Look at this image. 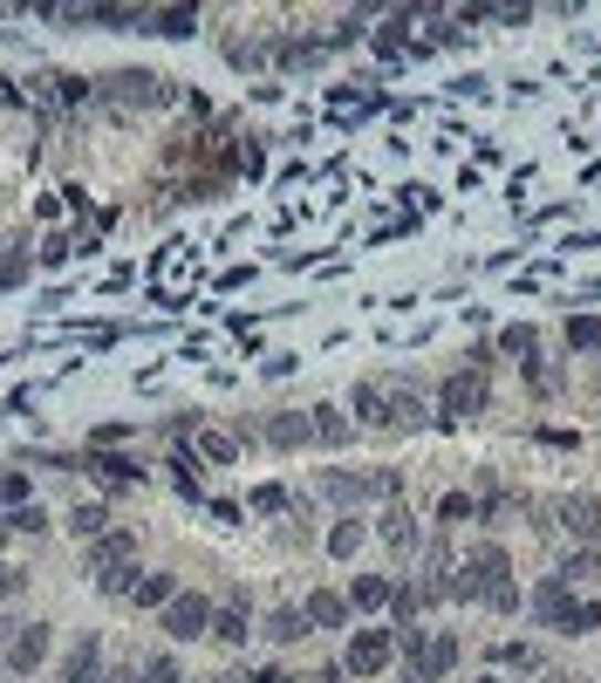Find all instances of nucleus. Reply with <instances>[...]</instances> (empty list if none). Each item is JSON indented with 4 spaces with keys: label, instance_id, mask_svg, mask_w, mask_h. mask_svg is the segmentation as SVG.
<instances>
[{
    "label": "nucleus",
    "instance_id": "nucleus-1",
    "mask_svg": "<svg viewBox=\"0 0 601 683\" xmlns=\"http://www.w3.org/2000/svg\"><path fill=\"white\" fill-rule=\"evenodd\" d=\"M499 588H512V553L499 540H486L465 568H452L445 581H437V594H452V601H493Z\"/></svg>",
    "mask_w": 601,
    "mask_h": 683
},
{
    "label": "nucleus",
    "instance_id": "nucleus-2",
    "mask_svg": "<svg viewBox=\"0 0 601 683\" xmlns=\"http://www.w3.org/2000/svg\"><path fill=\"white\" fill-rule=\"evenodd\" d=\"M83 568L96 575V588H103V594L131 601V588H137V534H124V527L96 534V540H90V553H83Z\"/></svg>",
    "mask_w": 601,
    "mask_h": 683
},
{
    "label": "nucleus",
    "instance_id": "nucleus-3",
    "mask_svg": "<svg viewBox=\"0 0 601 683\" xmlns=\"http://www.w3.org/2000/svg\"><path fill=\"white\" fill-rule=\"evenodd\" d=\"M96 103H110V110H151V103H172V90H165V75H151V69H116V75L96 83Z\"/></svg>",
    "mask_w": 601,
    "mask_h": 683
},
{
    "label": "nucleus",
    "instance_id": "nucleus-4",
    "mask_svg": "<svg viewBox=\"0 0 601 683\" xmlns=\"http://www.w3.org/2000/svg\"><path fill=\"white\" fill-rule=\"evenodd\" d=\"M396 663V629H355L349 635V650H342V670L349 676H376Z\"/></svg>",
    "mask_w": 601,
    "mask_h": 683
},
{
    "label": "nucleus",
    "instance_id": "nucleus-5",
    "mask_svg": "<svg viewBox=\"0 0 601 683\" xmlns=\"http://www.w3.org/2000/svg\"><path fill=\"white\" fill-rule=\"evenodd\" d=\"M165 635L172 642H198V635H213V601L206 594H172V609H165Z\"/></svg>",
    "mask_w": 601,
    "mask_h": 683
},
{
    "label": "nucleus",
    "instance_id": "nucleus-6",
    "mask_svg": "<svg viewBox=\"0 0 601 683\" xmlns=\"http://www.w3.org/2000/svg\"><path fill=\"white\" fill-rule=\"evenodd\" d=\"M560 527H568L581 547H594L601 540V499L594 493H568V499H560Z\"/></svg>",
    "mask_w": 601,
    "mask_h": 683
},
{
    "label": "nucleus",
    "instance_id": "nucleus-7",
    "mask_svg": "<svg viewBox=\"0 0 601 683\" xmlns=\"http://www.w3.org/2000/svg\"><path fill=\"white\" fill-rule=\"evenodd\" d=\"M49 622H28V629H14V642H8V670L14 676H28V670H42V656H49Z\"/></svg>",
    "mask_w": 601,
    "mask_h": 683
},
{
    "label": "nucleus",
    "instance_id": "nucleus-8",
    "mask_svg": "<svg viewBox=\"0 0 601 683\" xmlns=\"http://www.w3.org/2000/svg\"><path fill=\"white\" fill-rule=\"evenodd\" d=\"M486 411V370H458L445 383V417H478Z\"/></svg>",
    "mask_w": 601,
    "mask_h": 683
},
{
    "label": "nucleus",
    "instance_id": "nucleus-9",
    "mask_svg": "<svg viewBox=\"0 0 601 683\" xmlns=\"http://www.w3.org/2000/svg\"><path fill=\"white\" fill-rule=\"evenodd\" d=\"M568 609H574V588L560 581V575H547V581L533 588V615H540L547 629H560V622H568Z\"/></svg>",
    "mask_w": 601,
    "mask_h": 683
},
{
    "label": "nucleus",
    "instance_id": "nucleus-10",
    "mask_svg": "<svg viewBox=\"0 0 601 683\" xmlns=\"http://www.w3.org/2000/svg\"><path fill=\"white\" fill-rule=\"evenodd\" d=\"M355 417H363L370 431H396V417H390V383H355Z\"/></svg>",
    "mask_w": 601,
    "mask_h": 683
},
{
    "label": "nucleus",
    "instance_id": "nucleus-11",
    "mask_svg": "<svg viewBox=\"0 0 601 683\" xmlns=\"http://www.w3.org/2000/svg\"><path fill=\"white\" fill-rule=\"evenodd\" d=\"M301 615H308V629H342V622H349V594L314 588V594L301 601Z\"/></svg>",
    "mask_w": 601,
    "mask_h": 683
},
{
    "label": "nucleus",
    "instance_id": "nucleus-12",
    "mask_svg": "<svg viewBox=\"0 0 601 683\" xmlns=\"http://www.w3.org/2000/svg\"><path fill=\"white\" fill-rule=\"evenodd\" d=\"M308 437H314V431H308V411H280V417H267V445H273V452H301Z\"/></svg>",
    "mask_w": 601,
    "mask_h": 683
},
{
    "label": "nucleus",
    "instance_id": "nucleus-13",
    "mask_svg": "<svg viewBox=\"0 0 601 683\" xmlns=\"http://www.w3.org/2000/svg\"><path fill=\"white\" fill-rule=\"evenodd\" d=\"M390 601H396V581H383V575H355V588H349V609L376 615V609H390Z\"/></svg>",
    "mask_w": 601,
    "mask_h": 683
},
{
    "label": "nucleus",
    "instance_id": "nucleus-14",
    "mask_svg": "<svg viewBox=\"0 0 601 683\" xmlns=\"http://www.w3.org/2000/svg\"><path fill=\"white\" fill-rule=\"evenodd\" d=\"M83 465L103 478V486H137V478H144V465H137V458H116V452H90Z\"/></svg>",
    "mask_w": 601,
    "mask_h": 683
},
{
    "label": "nucleus",
    "instance_id": "nucleus-15",
    "mask_svg": "<svg viewBox=\"0 0 601 683\" xmlns=\"http://www.w3.org/2000/svg\"><path fill=\"white\" fill-rule=\"evenodd\" d=\"M390 417H396V431H417V424H431L424 396H417L411 383H390Z\"/></svg>",
    "mask_w": 601,
    "mask_h": 683
},
{
    "label": "nucleus",
    "instance_id": "nucleus-16",
    "mask_svg": "<svg viewBox=\"0 0 601 683\" xmlns=\"http://www.w3.org/2000/svg\"><path fill=\"white\" fill-rule=\"evenodd\" d=\"M172 594H178V575H137V588H131L137 609H157V615L172 609Z\"/></svg>",
    "mask_w": 601,
    "mask_h": 683
},
{
    "label": "nucleus",
    "instance_id": "nucleus-17",
    "mask_svg": "<svg viewBox=\"0 0 601 683\" xmlns=\"http://www.w3.org/2000/svg\"><path fill=\"white\" fill-rule=\"evenodd\" d=\"M424 670H431V683H445V676L458 670V635H452V629H437V635H431V650H424Z\"/></svg>",
    "mask_w": 601,
    "mask_h": 683
},
{
    "label": "nucleus",
    "instance_id": "nucleus-18",
    "mask_svg": "<svg viewBox=\"0 0 601 683\" xmlns=\"http://www.w3.org/2000/svg\"><path fill=\"white\" fill-rule=\"evenodd\" d=\"M69 534H75V540H96V534H110V506H103V499L69 506Z\"/></svg>",
    "mask_w": 601,
    "mask_h": 683
},
{
    "label": "nucleus",
    "instance_id": "nucleus-19",
    "mask_svg": "<svg viewBox=\"0 0 601 683\" xmlns=\"http://www.w3.org/2000/svg\"><path fill=\"white\" fill-rule=\"evenodd\" d=\"M383 540H390L396 553H417V547H424V527H417L411 513H383Z\"/></svg>",
    "mask_w": 601,
    "mask_h": 683
},
{
    "label": "nucleus",
    "instance_id": "nucleus-20",
    "mask_svg": "<svg viewBox=\"0 0 601 683\" xmlns=\"http://www.w3.org/2000/svg\"><path fill=\"white\" fill-rule=\"evenodd\" d=\"M308 431L322 437V445H349V417H342L335 404H314V411H308Z\"/></svg>",
    "mask_w": 601,
    "mask_h": 683
},
{
    "label": "nucleus",
    "instance_id": "nucleus-21",
    "mask_svg": "<svg viewBox=\"0 0 601 683\" xmlns=\"http://www.w3.org/2000/svg\"><path fill=\"white\" fill-rule=\"evenodd\" d=\"M213 635H219V642H232V650H239V642L253 635V629H247V609H239V601H226V609H213Z\"/></svg>",
    "mask_w": 601,
    "mask_h": 683
},
{
    "label": "nucleus",
    "instance_id": "nucleus-22",
    "mask_svg": "<svg viewBox=\"0 0 601 683\" xmlns=\"http://www.w3.org/2000/svg\"><path fill=\"white\" fill-rule=\"evenodd\" d=\"M301 635H314L301 609H273V615H267V642H301Z\"/></svg>",
    "mask_w": 601,
    "mask_h": 683
},
{
    "label": "nucleus",
    "instance_id": "nucleus-23",
    "mask_svg": "<svg viewBox=\"0 0 601 683\" xmlns=\"http://www.w3.org/2000/svg\"><path fill=\"white\" fill-rule=\"evenodd\" d=\"M594 568H601V547H574V553H568V560H560V568H553V575H560V581H568V588H574V581H594Z\"/></svg>",
    "mask_w": 601,
    "mask_h": 683
},
{
    "label": "nucleus",
    "instance_id": "nucleus-24",
    "mask_svg": "<svg viewBox=\"0 0 601 683\" xmlns=\"http://www.w3.org/2000/svg\"><path fill=\"white\" fill-rule=\"evenodd\" d=\"M499 349H506V355H519V363H527V370H533V349H540V335L527 329V321H512V329L499 335Z\"/></svg>",
    "mask_w": 601,
    "mask_h": 683
},
{
    "label": "nucleus",
    "instance_id": "nucleus-25",
    "mask_svg": "<svg viewBox=\"0 0 601 683\" xmlns=\"http://www.w3.org/2000/svg\"><path fill=\"white\" fill-rule=\"evenodd\" d=\"M601 629V601H574L568 622H560V635H594Z\"/></svg>",
    "mask_w": 601,
    "mask_h": 683
},
{
    "label": "nucleus",
    "instance_id": "nucleus-26",
    "mask_svg": "<svg viewBox=\"0 0 601 683\" xmlns=\"http://www.w3.org/2000/svg\"><path fill=\"white\" fill-rule=\"evenodd\" d=\"M322 493L349 506V499H370V478H349V472H329V478H322Z\"/></svg>",
    "mask_w": 601,
    "mask_h": 683
},
{
    "label": "nucleus",
    "instance_id": "nucleus-27",
    "mask_svg": "<svg viewBox=\"0 0 601 683\" xmlns=\"http://www.w3.org/2000/svg\"><path fill=\"white\" fill-rule=\"evenodd\" d=\"M198 458H213V465H232V458H239V445H232L226 431H198Z\"/></svg>",
    "mask_w": 601,
    "mask_h": 683
},
{
    "label": "nucleus",
    "instance_id": "nucleus-28",
    "mask_svg": "<svg viewBox=\"0 0 601 683\" xmlns=\"http://www.w3.org/2000/svg\"><path fill=\"white\" fill-rule=\"evenodd\" d=\"M0 519H8V534H42V527H49V513L34 506V499H28V506H14V513H0Z\"/></svg>",
    "mask_w": 601,
    "mask_h": 683
},
{
    "label": "nucleus",
    "instance_id": "nucleus-29",
    "mask_svg": "<svg viewBox=\"0 0 601 683\" xmlns=\"http://www.w3.org/2000/svg\"><path fill=\"white\" fill-rule=\"evenodd\" d=\"M157 34H191L198 28V8H165V14H151Z\"/></svg>",
    "mask_w": 601,
    "mask_h": 683
},
{
    "label": "nucleus",
    "instance_id": "nucleus-30",
    "mask_svg": "<svg viewBox=\"0 0 601 683\" xmlns=\"http://www.w3.org/2000/svg\"><path fill=\"white\" fill-rule=\"evenodd\" d=\"M137 683H185V670H178V656H151L137 670Z\"/></svg>",
    "mask_w": 601,
    "mask_h": 683
},
{
    "label": "nucleus",
    "instance_id": "nucleus-31",
    "mask_svg": "<svg viewBox=\"0 0 601 683\" xmlns=\"http://www.w3.org/2000/svg\"><path fill=\"white\" fill-rule=\"evenodd\" d=\"M355 547H363V519H342V527L329 534V553H342V560H349Z\"/></svg>",
    "mask_w": 601,
    "mask_h": 683
},
{
    "label": "nucleus",
    "instance_id": "nucleus-32",
    "mask_svg": "<svg viewBox=\"0 0 601 683\" xmlns=\"http://www.w3.org/2000/svg\"><path fill=\"white\" fill-rule=\"evenodd\" d=\"M437 519H445V527H465V519H478V506H472L465 493H445V506H437Z\"/></svg>",
    "mask_w": 601,
    "mask_h": 683
},
{
    "label": "nucleus",
    "instance_id": "nucleus-33",
    "mask_svg": "<svg viewBox=\"0 0 601 683\" xmlns=\"http://www.w3.org/2000/svg\"><path fill=\"white\" fill-rule=\"evenodd\" d=\"M253 513H288L294 499H288V486H253V499H247Z\"/></svg>",
    "mask_w": 601,
    "mask_h": 683
},
{
    "label": "nucleus",
    "instance_id": "nucleus-34",
    "mask_svg": "<svg viewBox=\"0 0 601 683\" xmlns=\"http://www.w3.org/2000/svg\"><path fill=\"white\" fill-rule=\"evenodd\" d=\"M0 499H8V513L28 506V478H21V472H0Z\"/></svg>",
    "mask_w": 601,
    "mask_h": 683
},
{
    "label": "nucleus",
    "instance_id": "nucleus-35",
    "mask_svg": "<svg viewBox=\"0 0 601 683\" xmlns=\"http://www.w3.org/2000/svg\"><path fill=\"white\" fill-rule=\"evenodd\" d=\"M601 342V321H568V349H594Z\"/></svg>",
    "mask_w": 601,
    "mask_h": 683
},
{
    "label": "nucleus",
    "instance_id": "nucleus-36",
    "mask_svg": "<svg viewBox=\"0 0 601 683\" xmlns=\"http://www.w3.org/2000/svg\"><path fill=\"white\" fill-rule=\"evenodd\" d=\"M506 663H512V670H540V650H527V642H506Z\"/></svg>",
    "mask_w": 601,
    "mask_h": 683
},
{
    "label": "nucleus",
    "instance_id": "nucleus-37",
    "mask_svg": "<svg viewBox=\"0 0 601 683\" xmlns=\"http://www.w3.org/2000/svg\"><path fill=\"white\" fill-rule=\"evenodd\" d=\"M21 581H28V575H21V568H8V560H0V601H8V594H21Z\"/></svg>",
    "mask_w": 601,
    "mask_h": 683
},
{
    "label": "nucleus",
    "instance_id": "nucleus-38",
    "mask_svg": "<svg viewBox=\"0 0 601 683\" xmlns=\"http://www.w3.org/2000/svg\"><path fill=\"white\" fill-rule=\"evenodd\" d=\"M96 683H137V676H131V670H103Z\"/></svg>",
    "mask_w": 601,
    "mask_h": 683
},
{
    "label": "nucleus",
    "instance_id": "nucleus-39",
    "mask_svg": "<svg viewBox=\"0 0 601 683\" xmlns=\"http://www.w3.org/2000/svg\"><path fill=\"white\" fill-rule=\"evenodd\" d=\"M253 683H288V676H280V670H260V676H253Z\"/></svg>",
    "mask_w": 601,
    "mask_h": 683
},
{
    "label": "nucleus",
    "instance_id": "nucleus-40",
    "mask_svg": "<svg viewBox=\"0 0 601 683\" xmlns=\"http://www.w3.org/2000/svg\"><path fill=\"white\" fill-rule=\"evenodd\" d=\"M478 683H506V676H478Z\"/></svg>",
    "mask_w": 601,
    "mask_h": 683
}]
</instances>
